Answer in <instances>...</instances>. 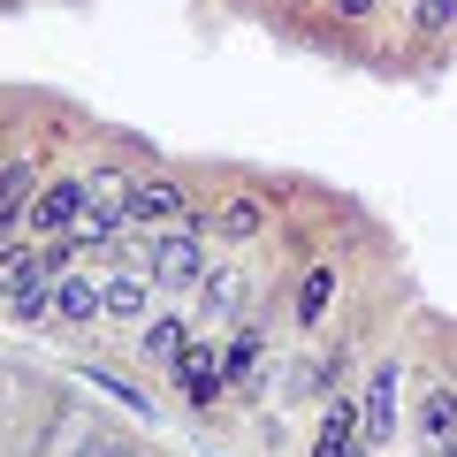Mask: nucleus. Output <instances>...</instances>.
<instances>
[{
  "instance_id": "f257e3e1",
  "label": "nucleus",
  "mask_w": 457,
  "mask_h": 457,
  "mask_svg": "<svg viewBox=\"0 0 457 457\" xmlns=\"http://www.w3.org/2000/svg\"><path fill=\"white\" fill-rule=\"evenodd\" d=\"M145 275H153V282H168V290L198 282V275H206V237H198L191 221L161 228V245H153V267H145Z\"/></svg>"
},
{
  "instance_id": "f03ea898",
  "label": "nucleus",
  "mask_w": 457,
  "mask_h": 457,
  "mask_svg": "<svg viewBox=\"0 0 457 457\" xmlns=\"http://www.w3.org/2000/svg\"><path fill=\"white\" fill-rule=\"evenodd\" d=\"M46 282H54L46 245H0V297H8V305H31V312H38Z\"/></svg>"
},
{
  "instance_id": "7ed1b4c3",
  "label": "nucleus",
  "mask_w": 457,
  "mask_h": 457,
  "mask_svg": "<svg viewBox=\"0 0 457 457\" xmlns=\"http://www.w3.org/2000/svg\"><path fill=\"white\" fill-rule=\"evenodd\" d=\"M77 206H84V176H62V183H38V198H31V237L46 245V237H69V221H77Z\"/></svg>"
},
{
  "instance_id": "20e7f679",
  "label": "nucleus",
  "mask_w": 457,
  "mask_h": 457,
  "mask_svg": "<svg viewBox=\"0 0 457 457\" xmlns=\"http://www.w3.org/2000/svg\"><path fill=\"white\" fill-rule=\"evenodd\" d=\"M389 435H396V366H374L359 396V442H389Z\"/></svg>"
},
{
  "instance_id": "39448f33",
  "label": "nucleus",
  "mask_w": 457,
  "mask_h": 457,
  "mask_svg": "<svg viewBox=\"0 0 457 457\" xmlns=\"http://www.w3.org/2000/svg\"><path fill=\"white\" fill-rule=\"evenodd\" d=\"M183 213H191V198H183V183H168V176H153V183H130V221L176 228Z\"/></svg>"
},
{
  "instance_id": "423d86ee",
  "label": "nucleus",
  "mask_w": 457,
  "mask_h": 457,
  "mask_svg": "<svg viewBox=\"0 0 457 457\" xmlns=\"http://www.w3.org/2000/svg\"><path fill=\"white\" fill-rule=\"evenodd\" d=\"M176 381H183V396H191V404H213V396L228 389V374H221V351L191 343V351L176 359Z\"/></svg>"
},
{
  "instance_id": "0eeeda50",
  "label": "nucleus",
  "mask_w": 457,
  "mask_h": 457,
  "mask_svg": "<svg viewBox=\"0 0 457 457\" xmlns=\"http://www.w3.org/2000/svg\"><path fill=\"white\" fill-rule=\"evenodd\" d=\"M84 213H99L107 228H122V221H130V176L92 168V176H84Z\"/></svg>"
},
{
  "instance_id": "6e6552de",
  "label": "nucleus",
  "mask_w": 457,
  "mask_h": 457,
  "mask_svg": "<svg viewBox=\"0 0 457 457\" xmlns=\"http://www.w3.org/2000/svg\"><path fill=\"white\" fill-rule=\"evenodd\" d=\"M145 297H153V275H137V267H114V275L99 282V312H107V320H137Z\"/></svg>"
},
{
  "instance_id": "1a4fd4ad",
  "label": "nucleus",
  "mask_w": 457,
  "mask_h": 457,
  "mask_svg": "<svg viewBox=\"0 0 457 457\" xmlns=\"http://www.w3.org/2000/svg\"><path fill=\"white\" fill-rule=\"evenodd\" d=\"M38 305H46L54 320H99V282H84V275H54Z\"/></svg>"
},
{
  "instance_id": "9d476101",
  "label": "nucleus",
  "mask_w": 457,
  "mask_h": 457,
  "mask_svg": "<svg viewBox=\"0 0 457 457\" xmlns=\"http://www.w3.org/2000/svg\"><path fill=\"white\" fill-rule=\"evenodd\" d=\"M31 198H38V168L31 161H8V168H0V237H8V221L31 213Z\"/></svg>"
},
{
  "instance_id": "9b49d317",
  "label": "nucleus",
  "mask_w": 457,
  "mask_h": 457,
  "mask_svg": "<svg viewBox=\"0 0 457 457\" xmlns=\"http://www.w3.org/2000/svg\"><path fill=\"white\" fill-rule=\"evenodd\" d=\"M312 457H366V442H359V411L351 404H336L320 420V435H312Z\"/></svg>"
},
{
  "instance_id": "f8f14e48",
  "label": "nucleus",
  "mask_w": 457,
  "mask_h": 457,
  "mask_svg": "<svg viewBox=\"0 0 457 457\" xmlns=\"http://www.w3.org/2000/svg\"><path fill=\"white\" fill-rule=\"evenodd\" d=\"M420 435L435 442V450H450V442H457V389H442V381H435V389L420 396Z\"/></svg>"
},
{
  "instance_id": "ddd939ff",
  "label": "nucleus",
  "mask_w": 457,
  "mask_h": 457,
  "mask_svg": "<svg viewBox=\"0 0 457 457\" xmlns=\"http://www.w3.org/2000/svg\"><path fill=\"white\" fill-rule=\"evenodd\" d=\"M260 221H267V206L252 191H237V198H221V213H213V228H221L228 245H245V237H260Z\"/></svg>"
},
{
  "instance_id": "4468645a",
  "label": "nucleus",
  "mask_w": 457,
  "mask_h": 457,
  "mask_svg": "<svg viewBox=\"0 0 457 457\" xmlns=\"http://www.w3.org/2000/svg\"><path fill=\"white\" fill-rule=\"evenodd\" d=\"M145 351H153L161 366H176L183 351H191V328H183V320H153V328H145Z\"/></svg>"
},
{
  "instance_id": "2eb2a0df",
  "label": "nucleus",
  "mask_w": 457,
  "mask_h": 457,
  "mask_svg": "<svg viewBox=\"0 0 457 457\" xmlns=\"http://www.w3.org/2000/svg\"><path fill=\"white\" fill-rule=\"evenodd\" d=\"M328 297H336V267H312V275H305V290H297V320H320V312H328Z\"/></svg>"
},
{
  "instance_id": "dca6fc26",
  "label": "nucleus",
  "mask_w": 457,
  "mask_h": 457,
  "mask_svg": "<svg viewBox=\"0 0 457 457\" xmlns=\"http://www.w3.org/2000/svg\"><path fill=\"white\" fill-rule=\"evenodd\" d=\"M206 312H245V275H206Z\"/></svg>"
},
{
  "instance_id": "f3484780",
  "label": "nucleus",
  "mask_w": 457,
  "mask_h": 457,
  "mask_svg": "<svg viewBox=\"0 0 457 457\" xmlns=\"http://www.w3.org/2000/svg\"><path fill=\"white\" fill-rule=\"evenodd\" d=\"M336 8H343V16H374L381 0H336Z\"/></svg>"
},
{
  "instance_id": "a211bd4d",
  "label": "nucleus",
  "mask_w": 457,
  "mask_h": 457,
  "mask_svg": "<svg viewBox=\"0 0 457 457\" xmlns=\"http://www.w3.org/2000/svg\"><path fill=\"white\" fill-rule=\"evenodd\" d=\"M99 457H137V450H99Z\"/></svg>"
},
{
  "instance_id": "6ab92c4d",
  "label": "nucleus",
  "mask_w": 457,
  "mask_h": 457,
  "mask_svg": "<svg viewBox=\"0 0 457 457\" xmlns=\"http://www.w3.org/2000/svg\"><path fill=\"white\" fill-rule=\"evenodd\" d=\"M442 457H457V442H450V450H442Z\"/></svg>"
}]
</instances>
